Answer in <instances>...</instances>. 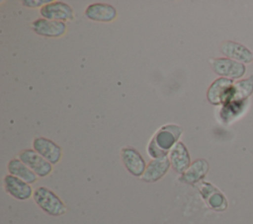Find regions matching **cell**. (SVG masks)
<instances>
[{"label": "cell", "mask_w": 253, "mask_h": 224, "mask_svg": "<svg viewBox=\"0 0 253 224\" xmlns=\"http://www.w3.org/2000/svg\"><path fill=\"white\" fill-rule=\"evenodd\" d=\"M33 198L37 205L48 215L61 216L66 212V206L63 201L52 190L45 187L36 188Z\"/></svg>", "instance_id": "6da1fadb"}, {"label": "cell", "mask_w": 253, "mask_h": 224, "mask_svg": "<svg viewBox=\"0 0 253 224\" xmlns=\"http://www.w3.org/2000/svg\"><path fill=\"white\" fill-rule=\"evenodd\" d=\"M234 81L219 77L215 79L207 91V99L213 106H222L234 100Z\"/></svg>", "instance_id": "7a4b0ae2"}, {"label": "cell", "mask_w": 253, "mask_h": 224, "mask_svg": "<svg viewBox=\"0 0 253 224\" xmlns=\"http://www.w3.org/2000/svg\"><path fill=\"white\" fill-rule=\"evenodd\" d=\"M211 64L215 74L231 80L241 79L246 72L245 64L226 57L213 58L211 60Z\"/></svg>", "instance_id": "3957f363"}, {"label": "cell", "mask_w": 253, "mask_h": 224, "mask_svg": "<svg viewBox=\"0 0 253 224\" xmlns=\"http://www.w3.org/2000/svg\"><path fill=\"white\" fill-rule=\"evenodd\" d=\"M182 132L183 128L181 126L177 124H166L156 131L150 141H152L160 150L169 153L174 145L179 142L178 139Z\"/></svg>", "instance_id": "277c9868"}, {"label": "cell", "mask_w": 253, "mask_h": 224, "mask_svg": "<svg viewBox=\"0 0 253 224\" xmlns=\"http://www.w3.org/2000/svg\"><path fill=\"white\" fill-rule=\"evenodd\" d=\"M19 159L26 164L38 177L44 178L48 176L52 167L51 164L42 156L37 153L34 149H25L20 152Z\"/></svg>", "instance_id": "5b68a950"}, {"label": "cell", "mask_w": 253, "mask_h": 224, "mask_svg": "<svg viewBox=\"0 0 253 224\" xmlns=\"http://www.w3.org/2000/svg\"><path fill=\"white\" fill-rule=\"evenodd\" d=\"M40 14L43 19L51 21L65 22L73 19V9L66 3L61 1H51L42 6Z\"/></svg>", "instance_id": "8992f818"}, {"label": "cell", "mask_w": 253, "mask_h": 224, "mask_svg": "<svg viewBox=\"0 0 253 224\" xmlns=\"http://www.w3.org/2000/svg\"><path fill=\"white\" fill-rule=\"evenodd\" d=\"M220 52L223 54V57L241 62L243 64L253 62V51L237 41H223L220 45Z\"/></svg>", "instance_id": "52a82bcc"}, {"label": "cell", "mask_w": 253, "mask_h": 224, "mask_svg": "<svg viewBox=\"0 0 253 224\" xmlns=\"http://www.w3.org/2000/svg\"><path fill=\"white\" fill-rule=\"evenodd\" d=\"M121 160L128 173L134 177H141L146 169L144 159L132 147H124L121 150Z\"/></svg>", "instance_id": "ba28073f"}, {"label": "cell", "mask_w": 253, "mask_h": 224, "mask_svg": "<svg viewBox=\"0 0 253 224\" xmlns=\"http://www.w3.org/2000/svg\"><path fill=\"white\" fill-rule=\"evenodd\" d=\"M199 190L208 205L215 211H223L227 208V200L223 193L208 182L199 184Z\"/></svg>", "instance_id": "9c48e42d"}, {"label": "cell", "mask_w": 253, "mask_h": 224, "mask_svg": "<svg viewBox=\"0 0 253 224\" xmlns=\"http://www.w3.org/2000/svg\"><path fill=\"white\" fill-rule=\"evenodd\" d=\"M3 184L6 192L16 199L27 200L34 194L30 184L10 174L4 177Z\"/></svg>", "instance_id": "30bf717a"}, {"label": "cell", "mask_w": 253, "mask_h": 224, "mask_svg": "<svg viewBox=\"0 0 253 224\" xmlns=\"http://www.w3.org/2000/svg\"><path fill=\"white\" fill-rule=\"evenodd\" d=\"M33 31L42 37H59L66 32V25L64 22L51 21L43 18L37 19L32 24Z\"/></svg>", "instance_id": "8fae6325"}, {"label": "cell", "mask_w": 253, "mask_h": 224, "mask_svg": "<svg viewBox=\"0 0 253 224\" xmlns=\"http://www.w3.org/2000/svg\"><path fill=\"white\" fill-rule=\"evenodd\" d=\"M34 150L50 164H57L61 158V148L52 140L45 137H37L33 141Z\"/></svg>", "instance_id": "7c38bea8"}, {"label": "cell", "mask_w": 253, "mask_h": 224, "mask_svg": "<svg viewBox=\"0 0 253 224\" xmlns=\"http://www.w3.org/2000/svg\"><path fill=\"white\" fill-rule=\"evenodd\" d=\"M168 158L174 171L179 174H183L192 164L190 153L185 144L181 141L177 142L170 150Z\"/></svg>", "instance_id": "4fadbf2b"}, {"label": "cell", "mask_w": 253, "mask_h": 224, "mask_svg": "<svg viewBox=\"0 0 253 224\" xmlns=\"http://www.w3.org/2000/svg\"><path fill=\"white\" fill-rule=\"evenodd\" d=\"M88 19L96 22H112L117 17V10L114 6L106 3H93L85 9Z\"/></svg>", "instance_id": "5bb4252c"}, {"label": "cell", "mask_w": 253, "mask_h": 224, "mask_svg": "<svg viewBox=\"0 0 253 224\" xmlns=\"http://www.w3.org/2000/svg\"><path fill=\"white\" fill-rule=\"evenodd\" d=\"M170 166L171 163L168 157L153 159L146 166V169L141 176V180L145 183H155L166 175Z\"/></svg>", "instance_id": "9a60e30c"}, {"label": "cell", "mask_w": 253, "mask_h": 224, "mask_svg": "<svg viewBox=\"0 0 253 224\" xmlns=\"http://www.w3.org/2000/svg\"><path fill=\"white\" fill-rule=\"evenodd\" d=\"M249 105L248 100H233L221 106L218 115L223 123H230L241 116Z\"/></svg>", "instance_id": "2e32d148"}, {"label": "cell", "mask_w": 253, "mask_h": 224, "mask_svg": "<svg viewBox=\"0 0 253 224\" xmlns=\"http://www.w3.org/2000/svg\"><path fill=\"white\" fill-rule=\"evenodd\" d=\"M209 163L205 159L195 160L190 167L181 175L180 181L186 184H198L200 183L209 172Z\"/></svg>", "instance_id": "e0dca14e"}, {"label": "cell", "mask_w": 253, "mask_h": 224, "mask_svg": "<svg viewBox=\"0 0 253 224\" xmlns=\"http://www.w3.org/2000/svg\"><path fill=\"white\" fill-rule=\"evenodd\" d=\"M7 169L10 175L15 176L28 184L36 183L38 176L20 159H12L7 165Z\"/></svg>", "instance_id": "ac0fdd59"}, {"label": "cell", "mask_w": 253, "mask_h": 224, "mask_svg": "<svg viewBox=\"0 0 253 224\" xmlns=\"http://www.w3.org/2000/svg\"><path fill=\"white\" fill-rule=\"evenodd\" d=\"M235 96L234 100H248L253 94V74L244 79L234 82Z\"/></svg>", "instance_id": "d6986e66"}, {"label": "cell", "mask_w": 253, "mask_h": 224, "mask_svg": "<svg viewBox=\"0 0 253 224\" xmlns=\"http://www.w3.org/2000/svg\"><path fill=\"white\" fill-rule=\"evenodd\" d=\"M49 2H51V1H49V0H32V1L31 0H25V1H22V4L26 7L35 8V7H40V6L42 7L46 4H48Z\"/></svg>", "instance_id": "ffe728a7"}]
</instances>
